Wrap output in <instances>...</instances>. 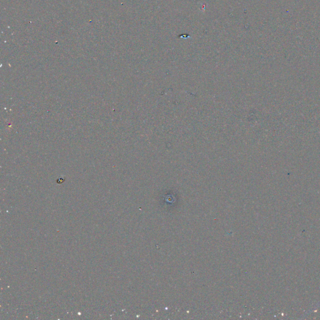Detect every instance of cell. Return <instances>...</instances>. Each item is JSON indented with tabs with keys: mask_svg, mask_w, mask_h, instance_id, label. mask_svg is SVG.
<instances>
[]
</instances>
